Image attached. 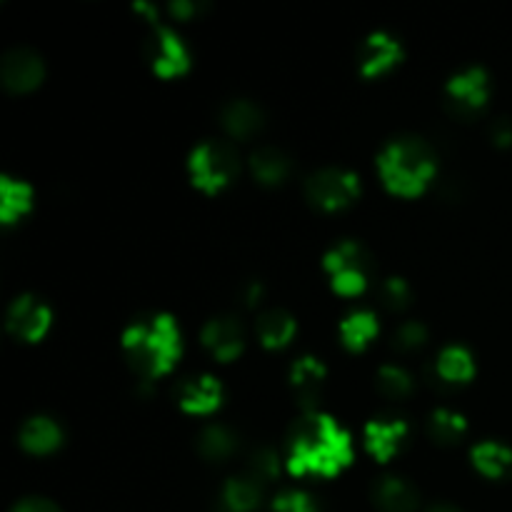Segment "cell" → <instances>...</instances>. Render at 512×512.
Masks as SVG:
<instances>
[{"mask_svg":"<svg viewBox=\"0 0 512 512\" xmlns=\"http://www.w3.org/2000/svg\"><path fill=\"white\" fill-rule=\"evenodd\" d=\"M123 350L140 378L155 380L168 373L180 358V333L170 315L138 320L123 333Z\"/></svg>","mask_w":512,"mask_h":512,"instance_id":"cell-2","label":"cell"},{"mask_svg":"<svg viewBox=\"0 0 512 512\" xmlns=\"http://www.w3.org/2000/svg\"><path fill=\"white\" fill-rule=\"evenodd\" d=\"M425 343H428V328L423 323H415V320L403 323L395 333V348L403 350V353H415Z\"/></svg>","mask_w":512,"mask_h":512,"instance_id":"cell-31","label":"cell"},{"mask_svg":"<svg viewBox=\"0 0 512 512\" xmlns=\"http://www.w3.org/2000/svg\"><path fill=\"white\" fill-rule=\"evenodd\" d=\"M260 343L268 350H280L293 340L295 320L285 310H265L258 320Z\"/></svg>","mask_w":512,"mask_h":512,"instance_id":"cell-23","label":"cell"},{"mask_svg":"<svg viewBox=\"0 0 512 512\" xmlns=\"http://www.w3.org/2000/svg\"><path fill=\"white\" fill-rule=\"evenodd\" d=\"M150 25L153 28H150L148 40H145V55H148L155 75H160V78H178V75L188 73L190 53L183 40L173 30L165 28V25Z\"/></svg>","mask_w":512,"mask_h":512,"instance_id":"cell-7","label":"cell"},{"mask_svg":"<svg viewBox=\"0 0 512 512\" xmlns=\"http://www.w3.org/2000/svg\"><path fill=\"white\" fill-rule=\"evenodd\" d=\"M250 170L263 185H280L290 175V158L280 148L265 145L250 155Z\"/></svg>","mask_w":512,"mask_h":512,"instance_id":"cell-19","label":"cell"},{"mask_svg":"<svg viewBox=\"0 0 512 512\" xmlns=\"http://www.w3.org/2000/svg\"><path fill=\"white\" fill-rule=\"evenodd\" d=\"M33 205V188L23 180L3 178L0 180V220L5 225H13L23 218Z\"/></svg>","mask_w":512,"mask_h":512,"instance_id":"cell-21","label":"cell"},{"mask_svg":"<svg viewBox=\"0 0 512 512\" xmlns=\"http://www.w3.org/2000/svg\"><path fill=\"white\" fill-rule=\"evenodd\" d=\"M280 473V463H278V455L273 453L270 448H260L255 450L253 458H250V473L248 478H253L255 483H273Z\"/></svg>","mask_w":512,"mask_h":512,"instance_id":"cell-29","label":"cell"},{"mask_svg":"<svg viewBox=\"0 0 512 512\" xmlns=\"http://www.w3.org/2000/svg\"><path fill=\"white\" fill-rule=\"evenodd\" d=\"M400 58H403V48L393 35L373 33L360 48V73L363 78H378L388 73Z\"/></svg>","mask_w":512,"mask_h":512,"instance_id":"cell-12","label":"cell"},{"mask_svg":"<svg viewBox=\"0 0 512 512\" xmlns=\"http://www.w3.org/2000/svg\"><path fill=\"white\" fill-rule=\"evenodd\" d=\"M380 300H383V305L388 310H405L410 305V300H413V293H410L408 283H405L403 278H388L383 283V288H380Z\"/></svg>","mask_w":512,"mask_h":512,"instance_id":"cell-30","label":"cell"},{"mask_svg":"<svg viewBox=\"0 0 512 512\" xmlns=\"http://www.w3.org/2000/svg\"><path fill=\"white\" fill-rule=\"evenodd\" d=\"M445 98H448V108L453 113L465 115V118L480 113L490 98L488 73L483 68H468L465 73L455 75L445 85Z\"/></svg>","mask_w":512,"mask_h":512,"instance_id":"cell-8","label":"cell"},{"mask_svg":"<svg viewBox=\"0 0 512 512\" xmlns=\"http://www.w3.org/2000/svg\"><path fill=\"white\" fill-rule=\"evenodd\" d=\"M378 168L380 178H383L385 188L390 193L403 195V198H415L435 178L438 165H435V158L428 145L408 138L390 143L380 153Z\"/></svg>","mask_w":512,"mask_h":512,"instance_id":"cell-3","label":"cell"},{"mask_svg":"<svg viewBox=\"0 0 512 512\" xmlns=\"http://www.w3.org/2000/svg\"><path fill=\"white\" fill-rule=\"evenodd\" d=\"M263 488L253 478H233L223 488V508L225 512H255L260 508Z\"/></svg>","mask_w":512,"mask_h":512,"instance_id":"cell-24","label":"cell"},{"mask_svg":"<svg viewBox=\"0 0 512 512\" xmlns=\"http://www.w3.org/2000/svg\"><path fill=\"white\" fill-rule=\"evenodd\" d=\"M220 123L228 130V135H233V138L238 140H248L260 133L265 120L263 110L255 103H250V100H233V103L225 105L223 113H220Z\"/></svg>","mask_w":512,"mask_h":512,"instance_id":"cell-16","label":"cell"},{"mask_svg":"<svg viewBox=\"0 0 512 512\" xmlns=\"http://www.w3.org/2000/svg\"><path fill=\"white\" fill-rule=\"evenodd\" d=\"M468 430V423H465L463 415L453 413V410H435L428 420V433L433 435V440L443 445H455Z\"/></svg>","mask_w":512,"mask_h":512,"instance_id":"cell-27","label":"cell"},{"mask_svg":"<svg viewBox=\"0 0 512 512\" xmlns=\"http://www.w3.org/2000/svg\"><path fill=\"white\" fill-rule=\"evenodd\" d=\"M438 375L445 383H468L475 375L473 355L460 345H448L438 358Z\"/></svg>","mask_w":512,"mask_h":512,"instance_id":"cell-25","label":"cell"},{"mask_svg":"<svg viewBox=\"0 0 512 512\" xmlns=\"http://www.w3.org/2000/svg\"><path fill=\"white\" fill-rule=\"evenodd\" d=\"M198 450L205 460H228L230 455L238 450V438H235L233 430H228L225 425H210L200 433L198 438Z\"/></svg>","mask_w":512,"mask_h":512,"instance_id":"cell-26","label":"cell"},{"mask_svg":"<svg viewBox=\"0 0 512 512\" xmlns=\"http://www.w3.org/2000/svg\"><path fill=\"white\" fill-rule=\"evenodd\" d=\"M325 270H328L335 293L343 298H355V295L365 293V288L370 285L373 260L363 245L345 240L325 255Z\"/></svg>","mask_w":512,"mask_h":512,"instance_id":"cell-5","label":"cell"},{"mask_svg":"<svg viewBox=\"0 0 512 512\" xmlns=\"http://www.w3.org/2000/svg\"><path fill=\"white\" fill-rule=\"evenodd\" d=\"M325 383V368L315 358H300L293 365V373H290V385H293L295 395H298V403L305 410L315 413L320 403V393H323Z\"/></svg>","mask_w":512,"mask_h":512,"instance_id":"cell-15","label":"cell"},{"mask_svg":"<svg viewBox=\"0 0 512 512\" xmlns=\"http://www.w3.org/2000/svg\"><path fill=\"white\" fill-rule=\"evenodd\" d=\"M358 193L360 183L355 178V173L340 168L318 170L305 183V195H308L310 205H315L318 210H325V213L348 208L358 198Z\"/></svg>","mask_w":512,"mask_h":512,"instance_id":"cell-6","label":"cell"},{"mask_svg":"<svg viewBox=\"0 0 512 512\" xmlns=\"http://www.w3.org/2000/svg\"><path fill=\"white\" fill-rule=\"evenodd\" d=\"M428 512H460V510L453 508V505H435V508H430Z\"/></svg>","mask_w":512,"mask_h":512,"instance_id":"cell-37","label":"cell"},{"mask_svg":"<svg viewBox=\"0 0 512 512\" xmlns=\"http://www.w3.org/2000/svg\"><path fill=\"white\" fill-rule=\"evenodd\" d=\"M13 512H60L55 508L53 503H48V500H23V503L18 505Z\"/></svg>","mask_w":512,"mask_h":512,"instance_id":"cell-34","label":"cell"},{"mask_svg":"<svg viewBox=\"0 0 512 512\" xmlns=\"http://www.w3.org/2000/svg\"><path fill=\"white\" fill-rule=\"evenodd\" d=\"M260 298H263V285H260V283H248V285H245V288H243V303L248 305V308L258 305Z\"/></svg>","mask_w":512,"mask_h":512,"instance_id":"cell-35","label":"cell"},{"mask_svg":"<svg viewBox=\"0 0 512 512\" xmlns=\"http://www.w3.org/2000/svg\"><path fill=\"white\" fill-rule=\"evenodd\" d=\"M378 390L390 400L408 398L413 393V378L408 370L398 368V365H383L378 373Z\"/></svg>","mask_w":512,"mask_h":512,"instance_id":"cell-28","label":"cell"},{"mask_svg":"<svg viewBox=\"0 0 512 512\" xmlns=\"http://www.w3.org/2000/svg\"><path fill=\"white\" fill-rule=\"evenodd\" d=\"M375 505L380 512H415L420 505L418 493L400 478H385L375 485Z\"/></svg>","mask_w":512,"mask_h":512,"instance_id":"cell-18","label":"cell"},{"mask_svg":"<svg viewBox=\"0 0 512 512\" xmlns=\"http://www.w3.org/2000/svg\"><path fill=\"white\" fill-rule=\"evenodd\" d=\"M405 438H408V425L403 420H373L365 425V448L380 463L395 458Z\"/></svg>","mask_w":512,"mask_h":512,"instance_id":"cell-13","label":"cell"},{"mask_svg":"<svg viewBox=\"0 0 512 512\" xmlns=\"http://www.w3.org/2000/svg\"><path fill=\"white\" fill-rule=\"evenodd\" d=\"M43 60L28 48H13L3 58V65H0V78H3V85L10 90V93H30L40 85L43 80Z\"/></svg>","mask_w":512,"mask_h":512,"instance_id":"cell-10","label":"cell"},{"mask_svg":"<svg viewBox=\"0 0 512 512\" xmlns=\"http://www.w3.org/2000/svg\"><path fill=\"white\" fill-rule=\"evenodd\" d=\"M378 330V318L370 310H355L340 323V338H343L345 348L360 353L378 338Z\"/></svg>","mask_w":512,"mask_h":512,"instance_id":"cell-20","label":"cell"},{"mask_svg":"<svg viewBox=\"0 0 512 512\" xmlns=\"http://www.w3.org/2000/svg\"><path fill=\"white\" fill-rule=\"evenodd\" d=\"M490 135H493L495 145H500V148H508V145H512V118L495 120Z\"/></svg>","mask_w":512,"mask_h":512,"instance_id":"cell-33","label":"cell"},{"mask_svg":"<svg viewBox=\"0 0 512 512\" xmlns=\"http://www.w3.org/2000/svg\"><path fill=\"white\" fill-rule=\"evenodd\" d=\"M188 170L195 188L213 195L233 183L240 170V163L238 155L233 153L230 145L218 143V140H208V143L198 145L193 150V155L188 160Z\"/></svg>","mask_w":512,"mask_h":512,"instance_id":"cell-4","label":"cell"},{"mask_svg":"<svg viewBox=\"0 0 512 512\" xmlns=\"http://www.w3.org/2000/svg\"><path fill=\"white\" fill-rule=\"evenodd\" d=\"M198 10V5L188 3V0H180V3H173L170 5V15H175V18H190V15Z\"/></svg>","mask_w":512,"mask_h":512,"instance_id":"cell-36","label":"cell"},{"mask_svg":"<svg viewBox=\"0 0 512 512\" xmlns=\"http://www.w3.org/2000/svg\"><path fill=\"white\" fill-rule=\"evenodd\" d=\"M223 403V388L215 378L203 375V378L185 380L180 385V408L190 415H210Z\"/></svg>","mask_w":512,"mask_h":512,"instance_id":"cell-14","label":"cell"},{"mask_svg":"<svg viewBox=\"0 0 512 512\" xmlns=\"http://www.w3.org/2000/svg\"><path fill=\"white\" fill-rule=\"evenodd\" d=\"M200 340H203L205 350H208L215 360L230 363V360H235L243 353L245 333L243 325L235 318H215L205 323Z\"/></svg>","mask_w":512,"mask_h":512,"instance_id":"cell-11","label":"cell"},{"mask_svg":"<svg viewBox=\"0 0 512 512\" xmlns=\"http://www.w3.org/2000/svg\"><path fill=\"white\" fill-rule=\"evenodd\" d=\"M50 323H53V315H50L48 305L30 298V295H23V298L15 300L8 310V330L15 338L25 340V343H38V340H43Z\"/></svg>","mask_w":512,"mask_h":512,"instance_id":"cell-9","label":"cell"},{"mask_svg":"<svg viewBox=\"0 0 512 512\" xmlns=\"http://www.w3.org/2000/svg\"><path fill=\"white\" fill-rule=\"evenodd\" d=\"M473 465L478 468V473H483L485 478L500 480L512 470V450L503 443H480L473 448Z\"/></svg>","mask_w":512,"mask_h":512,"instance_id":"cell-22","label":"cell"},{"mask_svg":"<svg viewBox=\"0 0 512 512\" xmlns=\"http://www.w3.org/2000/svg\"><path fill=\"white\" fill-rule=\"evenodd\" d=\"M63 443V430L50 418H33L20 430V445L33 455H48L60 448Z\"/></svg>","mask_w":512,"mask_h":512,"instance_id":"cell-17","label":"cell"},{"mask_svg":"<svg viewBox=\"0 0 512 512\" xmlns=\"http://www.w3.org/2000/svg\"><path fill=\"white\" fill-rule=\"evenodd\" d=\"M353 458V445L345 430L330 415L310 413L290 433V475L333 478Z\"/></svg>","mask_w":512,"mask_h":512,"instance_id":"cell-1","label":"cell"},{"mask_svg":"<svg viewBox=\"0 0 512 512\" xmlns=\"http://www.w3.org/2000/svg\"><path fill=\"white\" fill-rule=\"evenodd\" d=\"M273 512H318V505H315V500L308 493L290 490V493L275 498Z\"/></svg>","mask_w":512,"mask_h":512,"instance_id":"cell-32","label":"cell"}]
</instances>
